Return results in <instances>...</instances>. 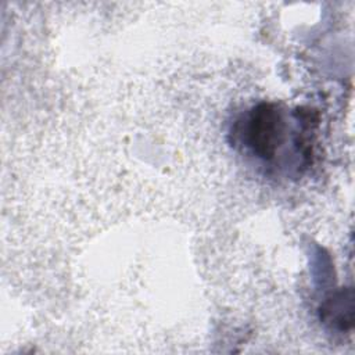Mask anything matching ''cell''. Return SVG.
I'll use <instances>...</instances> for the list:
<instances>
[{"instance_id":"6da1fadb","label":"cell","mask_w":355,"mask_h":355,"mask_svg":"<svg viewBox=\"0 0 355 355\" xmlns=\"http://www.w3.org/2000/svg\"><path fill=\"white\" fill-rule=\"evenodd\" d=\"M284 122L280 110L272 103L255 105L247 115L244 141L259 158L269 161L283 141Z\"/></svg>"},{"instance_id":"7a4b0ae2","label":"cell","mask_w":355,"mask_h":355,"mask_svg":"<svg viewBox=\"0 0 355 355\" xmlns=\"http://www.w3.org/2000/svg\"><path fill=\"white\" fill-rule=\"evenodd\" d=\"M320 319L338 330H348L354 322V293L351 287L341 288L320 306Z\"/></svg>"}]
</instances>
